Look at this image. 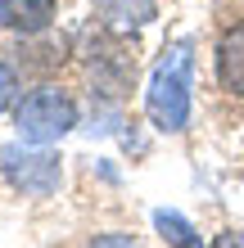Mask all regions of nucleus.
<instances>
[{"mask_svg":"<svg viewBox=\"0 0 244 248\" xmlns=\"http://www.w3.org/2000/svg\"><path fill=\"white\" fill-rule=\"evenodd\" d=\"M14 126H18V140H27V144H54L77 126V104L59 86H36L18 99Z\"/></svg>","mask_w":244,"mask_h":248,"instance_id":"nucleus-2","label":"nucleus"},{"mask_svg":"<svg viewBox=\"0 0 244 248\" xmlns=\"http://www.w3.org/2000/svg\"><path fill=\"white\" fill-rule=\"evenodd\" d=\"M154 226H159L163 244H172V248H204V239L195 235V226L185 221L181 212H172V208H159V212H154Z\"/></svg>","mask_w":244,"mask_h":248,"instance_id":"nucleus-6","label":"nucleus"},{"mask_svg":"<svg viewBox=\"0 0 244 248\" xmlns=\"http://www.w3.org/2000/svg\"><path fill=\"white\" fill-rule=\"evenodd\" d=\"M0 176H5L18 194H32V199H46L59 189L64 181V158L46 149V144H27V140H14L0 149Z\"/></svg>","mask_w":244,"mask_h":248,"instance_id":"nucleus-3","label":"nucleus"},{"mask_svg":"<svg viewBox=\"0 0 244 248\" xmlns=\"http://www.w3.org/2000/svg\"><path fill=\"white\" fill-rule=\"evenodd\" d=\"M91 248H136V239L131 235H99Z\"/></svg>","mask_w":244,"mask_h":248,"instance_id":"nucleus-9","label":"nucleus"},{"mask_svg":"<svg viewBox=\"0 0 244 248\" xmlns=\"http://www.w3.org/2000/svg\"><path fill=\"white\" fill-rule=\"evenodd\" d=\"M104 18L113 27H145L154 23V0H104Z\"/></svg>","mask_w":244,"mask_h":248,"instance_id":"nucleus-7","label":"nucleus"},{"mask_svg":"<svg viewBox=\"0 0 244 248\" xmlns=\"http://www.w3.org/2000/svg\"><path fill=\"white\" fill-rule=\"evenodd\" d=\"M190 81H195V41H172L163 59L154 63L145 86V113L159 131L190 126Z\"/></svg>","mask_w":244,"mask_h":248,"instance_id":"nucleus-1","label":"nucleus"},{"mask_svg":"<svg viewBox=\"0 0 244 248\" xmlns=\"http://www.w3.org/2000/svg\"><path fill=\"white\" fill-rule=\"evenodd\" d=\"M217 77L231 95H244V23L226 27L217 41Z\"/></svg>","mask_w":244,"mask_h":248,"instance_id":"nucleus-5","label":"nucleus"},{"mask_svg":"<svg viewBox=\"0 0 244 248\" xmlns=\"http://www.w3.org/2000/svg\"><path fill=\"white\" fill-rule=\"evenodd\" d=\"M14 95H18V72H14L9 63H0V113L14 104Z\"/></svg>","mask_w":244,"mask_h":248,"instance_id":"nucleus-8","label":"nucleus"},{"mask_svg":"<svg viewBox=\"0 0 244 248\" xmlns=\"http://www.w3.org/2000/svg\"><path fill=\"white\" fill-rule=\"evenodd\" d=\"M212 248H244V235L240 230H222V235L212 239Z\"/></svg>","mask_w":244,"mask_h":248,"instance_id":"nucleus-10","label":"nucleus"},{"mask_svg":"<svg viewBox=\"0 0 244 248\" xmlns=\"http://www.w3.org/2000/svg\"><path fill=\"white\" fill-rule=\"evenodd\" d=\"M54 18V0H0V23L9 27V32H46Z\"/></svg>","mask_w":244,"mask_h":248,"instance_id":"nucleus-4","label":"nucleus"}]
</instances>
